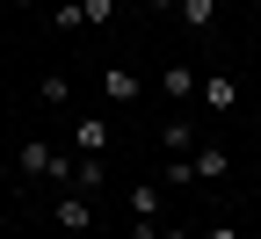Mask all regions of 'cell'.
<instances>
[{"instance_id":"1","label":"cell","mask_w":261,"mask_h":239,"mask_svg":"<svg viewBox=\"0 0 261 239\" xmlns=\"http://www.w3.org/2000/svg\"><path fill=\"white\" fill-rule=\"evenodd\" d=\"M196 101H203L211 116H232L240 109V80L232 73H203V80H196Z\"/></svg>"},{"instance_id":"2","label":"cell","mask_w":261,"mask_h":239,"mask_svg":"<svg viewBox=\"0 0 261 239\" xmlns=\"http://www.w3.org/2000/svg\"><path fill=\"white\" fill-rule=\"evenodd\" d=\"M65 232H94V196H80V189H65L58 196V210H51Z\"/></svg>"},{"instance_id":"3","label":"cell","mask_w":261,"mask_h":239,"mask_svg":"<svg viewBox=\"0 0 261 239\" xmlns=\"http://www.w3.org/2000/svg\"><path fill=\"white\" fill-rule=\"evenodd\" d=\"M189 174H196V181H218V174H232V152H225V145H196V152H189Z\"/></svg>"},{"instance_id":"4","label":"cell","mask_w":261,"mask_h":239,"mask_svg":"<svg viewBox=\"0 0 261 239\" xmlns=\"http://www.w3.org/2000/svg\"><path fill=\"white\" fill-rule=\"evenodd\" d=\"M174 22H189V37H211L218 29V0H174Z\"/></svg>"},{"instance_id":"5","label":"cell","mask_w":261,"mask_h":239,"mask_svg":"<svg viewBox=\"0 0 261 239\" xmlns=\"http://www.w3.org/2000/svg\"><path fill=\"white\" fill-rule=\"evenodd\" d=\"M102 181H109L102 152H80V160H73V181H65V189H80V196H102Z\"/></svg>"},{"instance_id":"6","label":"cell","mask_w":261,"mask_h":239,"mask_svg":"<svg viewBox=\"0 0 261 239\" xmlns=\"http://www.w3.org/2000/svg\"><path fill=\"white\" fill-rule=\"evenodd\" d=\"M51 160H58V152H51L44 138H22V145H15V167H22V174H37V181H51Z\"/></svg>"},{"instance_id":"7","label":"cell","mask_w":261,"mask_h":239,"mask_svg":"<svg viewBox=\"0 0 261 239\" xmlns=\"http://www.w3.org/2000/svg\"><path fill=\"white\" fill-rule=\"evenodd\" d=\"M160 203H167V189H160V181H130V218L160 225Z\"/></svg>"},{"instance_id":"8","label":"cell","mask_w":261,"mask_h":239,"mask_svg":"<svg viewBox=\"0 0 261 239\" xmlns=\"http://www.w3.org/2000/svg\"><path fill=\"white\" fill-rule=\"evenodd\" d=\"M102 101H138V73L130 65H102Z\"/></svg>"},{"instance_id":"9","label":"cell","mask_w":261,"mask_h":239,"mask_svg":"<svg viewBox=\"0 0 261 239\" xmlns=\"http://www.w3.org/2000/svg\"><path fill=\"white\" fill-rule=\"evenodd\" d=\"M160 94H167V101H174V109H181V101H196V73H189V65H181V58L167 65V73H160Z\"/></svg>"},{"instance_id":"10","label":"cell","mask_w":261,"mask_h":239,"mask_svg":"<svg viewBox=\"0 0 261 239\" xmlns=\"http://www.w3.org/2000/svg\"><path fill=\"white\" fill-rule=\"evenodd\" d=\"M73 145L80 152H109V123L102 116H73Z\"/></svg>"},{"instance_id":"11","label":"cell","mask_w":261,"mask_h":239,"mask_svg":"<svg viewBox=\"0 0 261 239\" xmlns=\"http://www.w3.org/2000/svg\"><path fill=\"white\" fill-rule=\"evenodd\" d=\"M37 101H44V109H65V101H73V80H65V73H44L37 80Z\"/></svg>"},{"instance_id":"12","label":"cell","mask_w":261,"mask_h":239,"mask_svg":"<svg viewBox=\"0 0 261 239\" xmlns=\"http://www.w3.org/2000/svg\"><path fill=\"white\" fill-rule=\"evenodd\" d=\"M116 22V0H80V29H109Z\"/></svg>"},{"instance_id":"13","label":"cell","mask_w":261,"mask_h":239,"mask_svg":"<svg viewBox=\"0 0 261 239\" xmlns=\"http://www.w3.org/2000/svg\"><path fill=\"white\" fill-rule=\"evenodd\" d=\"M196 174H189V152H167V167H160V189H189Z\"/></svg>"},{"instance_id":"14","label":"cell","mask_w":261,"mask_h":239,"mask_svg":"<svg viewBox=\"0 0 261 239\" xmlns=\"http://www.w3.org/2000/svg\"><path fill=\"white\" fill-rule=\"evenodd\" d=\"M160 145H167V152H196V145H189V123H181V116H167V123H160Z\"/></svg>"},{"instance_id":"15","label":"cell","mask_w":261,"mask_h":239,"mask_svg":"<svg viewBox=\"0 0 261 239\" xmlns=\"http://www.w3.org/2000/svg\"><path fill=\"white\" fill-rule=\"evenodd\" d=\"M138 8H145V15H174V0H138Z\"/></svg>"},{"instance_id":"16","label":"cell","mask_w":261,"mask_h":239,"mask_svg":"<svg viewBox=\"0 0 261 239\" xmlns=\"http://www.w3.org/2000/svg\"><path fill=\"white\" fill-rule=\"evenodd\" d=\"M196 239H240V232L232 225H211V232H196Z\"/></svg>"},{"instance_id":"17","label":"cell","mask_w":261,"mask_h":239,"mask_svg":"<svg viewBox=\"0 0 261 239\" xmlns=\"http://www.w3.org/2000/svg\"><path fill=\"white\" fill-rule=\"evenodd\" d=\"M160 239H196V232H167V225H160Z\"/></svg>"},{"instance_id":"18","label":"cell","mask_w":261,"mask_h":239,"mask_svg":"<svg viewBox=\"0 0 261 239\" xmlns=\"http://www.w3.org/2000/svg\"><path fill=\"white\" fill-rule=\"evenodd\" d=\"M254 138H261V109H254Z\"/></svg>"},{"instance_id":"19","label":"cell","mask_w":261,"mask_h":239,"mask_svg":"<svg viewBox=\"0 0 261 239\" xmlns=\"http://www.w3.org/2000/svg\"><path fill=\"white\" fill-rule=\"evenodd\" d=\"M15 8H37V0H15Z\"/></svg>"}]
</instances>
